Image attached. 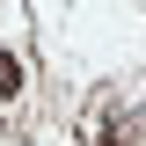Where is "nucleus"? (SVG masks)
<instances>
[{"label": "nucleus", "instance_id": "nucleus-1", "mask_svg": "<svg viewBox=\"0 0 146 146\" xmlns=\"http://www.w3.org/2000/svg\"><path fill=\"white\" fill-rule=\"evenodd\" d=\"M22 80H29V73H22V58H15V51H0V102H15Z\"/></svg>", "mask_w": 146, "mask_h": 146}]
</instances>
